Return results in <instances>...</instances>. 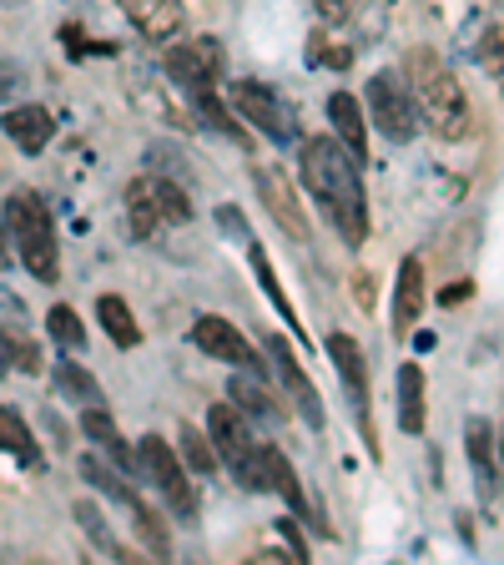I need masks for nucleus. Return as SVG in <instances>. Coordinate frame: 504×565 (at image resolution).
Listing matches in <instances>:
<instances>
[{
    "label": "nucleus",
    "mask_w": 504,
    "mask_h": 565,
    "mask_svg": "<svg viewBox=\"0 0 504 565\" xmlns=\"http://www.w3.org/2000/svg\"><path fill=\"white\" fill-rule=\"evenodd\" d=\"M82 475H86V480H92V484H96V490H101V494H111V500H117V505L127 510V515H131V510L141 505V494L131 490V484L121 480V475L111 470V465H101V459H96V455H86V459H82Z\"/></svg>",
    "instance_id": "nucleus-28"
},
{
    "label": "nucleus",
    "mask_w": 504,
    "mask_h": 565,
    "mask_svg": "<svg viewBox=\"0 0 504 565\" xmlns=\"http://www.w3.org/2000/svg\"><path fill=\"white\" fill-rule=\"evenodd\" d=\"M117 6L147 41H157V46L176 41L182 25H187V6H182V0H117Z\"/></svg>",
    "instance_id": "nucleus-12"
},
{
    "label": "nucleus",
    "mask_w": 504,
    "mask_h": 565,
    "mask_svg": "<svg viewBox=\"0 0 504 565\" xmlns=\"http://www.w3.org/2000/svg\"><path fill=\"white\" fill-rule=\"evenodd\" d=\"M464 298H474V282H449L439 294V303H464Z\"/></svg>",
    "instance_id": "nucleus-38"
},
{
    "label": "nucleus",
    "mask_w": 504,
    "mask_h": 565,
    "mask_svg": "<svg viewBox=\"0 0 504 565\" xmlns=\"http://www.w3.org/2000/svg\"><path fill=\"white\" fill-rule=\"evenodd\" d=\"M329 121H333V131H339V141L348 147L353 162H364L368 157V127H364V106H358V96L333 92L329 96Z\"/></svg>",
    "instance_id": "nucleus-20"
},
{
    "label": "nucleus",
    "mask_w": 504,
    "mask_h": 565,
    "mask_svg": "<svg viewBox=\"0 0 504 565\" xmlns=\"http://www.w3.org/2000/svg\"><path fill=\"white\" fill-rule=\"evenodd\" d=\"M404 82H409V96L419 106V127H429L439 141H459L470 137V96L459 86V76L435 56V51H409L404 61Z\"/></svg>",
    "instance_id": "nucleus-2"
},
{
    "label": "nucleus",
    "mask_w": 504,
    "mask_h": 565,
    "mask_svg": "<svg viewBox=\"0 0 504 565\" xmlns=\"http://www.w3.org/2000/svg\"><path fill=\"white\" fill-rule=\"evenodd\" d=\"M223 41L217 35H187V41H176L172 51H167V76H172L182 92H212V86L223 82Z\"/></svg>",
    "instance_id": "nucleus-9"
},
{
    "label": "nucleus",
    "mask_w": 504,
    "mask_h": 565,
    "mask_svg": "<svg viewBox=\"0 0 504 565\" xmlns=\"http://www.w3.org/2000/svg\"><path fill=\"white\" fill-rule=\"evenodd\" d=\"M127 217H131V237L152 243L162 227H187L192 223V202L182 192V182L172 177H137L127 188Z\"/></svg>",
    "instance_id": "nucleus-5"
},
{
    "label": "nucleus",
    "mask_w": 504,
    "mask_h": 565,
    "mask_svg": "<svg viewBox=\"0 0 504 565\" xmlns=\"http://www.w3.org/2000/svg\"><path fill=\"white\" fill-rule=\"evenodd\" d=\"M262 465H268V490H278L282 500L298 510V515H308V494H303V484H298L288 455H282V449H272V445H262Z\"/></svg>",
    "instance_id": "nucleus-27"
},
{
    "label": "nucleus",
    "mask_w": 504,
    "mask_h": 565,
    "mask_svg": "<svg viewBox=\"0 0 504 565\" xmlns=\"http://www.w3.org/2000/svg\"><path fill=\"white\" fill-rule=\"evenodd\" d=\"M137 470H141V480L157 484V494L172 505V515L182 520V525H192V520H197V490H192L187 470H182V455H176L162 435H141Z\"/></svg>",
    "instance_id": "nucleus-6"
},
{
    "label": "nucleus",
    "mask_w": 504,
    "mask_h": 565,
    "mask_svg": "<svg viewBox=\"0 0 504 565\" xmlns=\"http://www.w3.org/2000/svg\"><path fill=\"white\" fill-rule=\"evenodd\" d=\"M192 111L202 117V127H212V131H223L227 141H237V147H247V131H243V121L227 111V102L217 96V86L212 92H192Z\"/></svg>",
    "instance_id": "nucleus-26"
},
{
    "label": "nucleus",
    "mask_w": 504,
    "mask_h": 565,
    "mask_svg": "<svg viewBox=\"0 0 504 565\" xmlns=\"http://www.w3.org/2000/svg\"><path fill=\"white\" fill-rule=\"evenodd\" d=\"M227 399H233L237 409L247 414V419H258V424H278L282 419V409H278V399H272L268 379H262L258 369H237L233 388H227Z\"/></svg>",
    "instance_id": "nucleus-19"
},
{
    "label": "nucleus",
    "mask_w": 504,
    "mask_h": 565,
    "mask_svg": "<svg viewBox=\"0 0 504 565\" xmlns=\"http://www.w3.org/2000/svg\"><path fill=\"white\" fill-rule=\"evenodd\" d=\"M96 318H101L106 339L117 343V349H137V343H141V329H137V318H131L127 298L101 294V298H96Z\"/></svg>",
    "instance_id": "nucleus-23"
},
{
    "label": "nucleus",
    "mask_w": 504,
    "mask_h": 565,
    "mask_svg": "<svg viewBox=\"0 0 504 565\" xmlns=\"http://www.w3.org/2000/svg\"><path fill=\"white\" fill-rule=\"evenodd\" d=\"M303 147V188L308 198L323 207L339 237L348 247H364L368 237V198H364V177H358V162L348 157L339 137H308L298 141Z\"/></svg>",
    "instance_id": "nucleus-1"
},
{
    "label": "nucleus",
    "mask_w": 504,
    "mask_h": 565,
    "mask_svg": "<svg viewBox=\"0 0 504 565\" xmlns=\"http://www.w3.org/2000/svg\"><path fill=\"white\" fill-rule=\"evenodd\" d=\"M11 369H21V374H41V349H35V339L11 333Z\"/></svg>",
    "instance_id": "nucleus-35"
},
{
    "label": "nucleus",
    "mask_w": 504,
    "mask_h": 565,
    "mask_svg": "<svg viewBox=\"0 0 504 565\" xmlns=\"http://www.w3.org/2000/svg\"><path fill=\"white\" fill-rule=\"evenodd\" d=\"M0 374H11V333L0 329Z\"/></svg>",
    "instance_id": "nucleus-39"
},
{
    "label": "nucleus",
    "mask_w": 504,
    "mask_h": 565,
    "mask_svg": "<svg viewBox=\"0 0 504 565\" xmlns=\"http://www.w3.org/2000/svg\"><path fill=\"white\" fill-rule=\"evenodd\" d=\"M131 525H137L147 555H157V561H167V555H172V530H167V520L157 515L152 505H137V510H131Z\"/></svg>",
    "instance_id": "nucleus-30"
},
{
    "label": "nucleus",
    "mask_w": 504,
    "mask_h": 565,
    "mask_svg": "<svg viewBox=\"0 0 504 565\" xmlns=\"http://www.w3.org/2000/svg\"><path fill=\"white\" fill-rule=\"evenodd\" d=\"M192 343H197L207 359H223V364H233V369H258V353H253V343H247L243 333H237L227 318H217V313H202L197 318Z\"/></svg>",
    "instance_id": "nucleus-11"
},
{
    "label": "nucleus",
    "mask_w": 504,
    "mask_h": 565,
    "mask_svg": "<svg viewBox=\"0 0 504 565\" xmlns=\"http://www.w3.org/2000/svg\"><path fill=\"white\" fill-rule=\"evenodd\" d=\"M323 343H329V359H333V369H339L343 388H348L353 409L368 419V364H364V349H358V339H353V333H329Z\"/></svg>",
    "instance_id": "nucleus-15"
},
{
    "label": "nucleus",
    "mask_w": 504,
    "mask_h": 565,
    "mask_svg": "<svg viewBox=\"0 0 504 565\" xmlns=\"http://www.w3.org/2000/svg\"><path fill=\"white\" fill-rule=\"evenodd\" d=\"M46 329H51V339H56L61 349H71V353L86 349V329H82V318H76V308L56 303V308L46 313Z\"/></svg>",
    "instance_id": "nucleus-32"
},
{
    "label": "nucleus",
    "mask_w": 504,
    "mask_h": 565,
    "mask_svg": "<svg viewBox=\"0 0 504 565\" xmlns=\"http://www.w3.org/2000/svg\"><path fill=\"white\" fill-rule=\"evenodd\" d=\"M207 439L223 455V465L237 475L243 490H268V465H262V439L253 435V419L233 399H217L207 409Z\"/></svg>",
    "instance_id": "nucleus-4"
},
{
    "label": "nucleus",
    "mask_w": 504,
    "mask_h": 565,
    "mask_svg": "<svg viewBox=\"0 0 504 565\" xmlns=\"http://www.w3.org/2000/svg\"><path fill=\"white\" fill-rule=\"evenodd\" d=\"M313 11L323 15V21H333V25H343L353 11H358V0H313Z\"/></svg>",
    "instance_id": "nucleus-36"
},
{
    "label": "nucleus",
    "mask_w": 504,
    "mask_h": 565,
    "mask_svg": "<svg viewBox=\"0 0 504 565\" xmlns=\"http://www.w3.org/2000/svg\"><path fill=\"white\" fill-rule=\"evenodd\" d=\"M308 61L313 66H333V71H343L353 61V51L348 46H329V31H318L313 35V46H308Z\"/></svg>",
    "instance_id": "nucleus-34"
},
{
    "label": "nucleus",
    "mask_w": 504,
    "mask_h": 565,
    "mask_svg": "<svg viewBox=\"0 0 504 565\" xmlns=\"http://www.w3.org/2000/svg\"><path fill=\"white\" fill-rule=\"evenodd\" d=\"M464 449H470V465H474V490H480L484 505L500 500V455H494V424L490 419H470L464 429Z\"/></svg>",
    "instance_id": "nucleus-14"
},
{
    "label": "nucleus",
    "mask_w": 504,
    "mask_h": 565,
    "mask_svg": "<svg viewBox=\"0 0 504 565\" xmlns=\"http://www.w3.org/2000/svg\"><path fill=\"white\" fill-rule=\"evenodd\" d=\"M0 127H6V137H11L25 157H41L51 147V137H56V117H51L46 106H11V111L0 117Z\"/></svg>",
    "instance_id": "nucleus-17"
},
{
    "label": "nucleus",
    "mask_w": 504,
    "mask_h": 565,
    "mask_svg": "<svg viewBox=\"0 0 504 565\" xmlns=\"http://www.w3.org/2000/svg\"><path fill=\"white\" fill-rule=\"evenodd\" d=\"M11 268V233H0V273Z\"/></svg>",
    "instance_id": "nucleus-41"
},
{
    "label": "nucleus",
    "mask_w": 504,
    "mask_h": 565,
    "mask_svg": "<svg viewBox=\"0 0 504 565\" xmlns=\"http://www.w3.org/2000/svg\"><path fill=\"white\" fill-rule=\"evenodd\" d=\"M182 449H176V455H182V465H187L192 475H212L217 470V449H212V439L202 435V429H192V424H182Z\"/></svg>",
    "instance_id": "nucleus-31"
},
{
    "label": "nucleus",
    "mask_w": 504,
    "mask_h": 565,
    "mask_svg": "<svg viewBox=\"0 0 504 565\" xmlns=\"http://www.w3.org/2000/svg\"><path fill=\"white\" fill-rule=\"evenodd\" d=\"M258 192L262 202H268V212L282 223V233L293 237V243H308V217H303V198L293 192V182L278 172V167H258Z\"/></svg>",
    "instance_id": "nucleus-13"
},
{
    "label": "nucleus",
    "mask_w": 504,
    "mask_h": 565,
    "mask_svg": "<svg viewBox=\"0 0 504 565\" xmlns=\"http://www.w3.org/2000/svg\"><path fill=\"white\" fill-rule=\"evenodd\" d=\"M474 61L490 71L494 82H504V31H484L480 46H474Z\"/></svg>",
    "instance_id": "nucleus-33"
},
{
    "label": "nucleus",
    "mask_w": 504,
    "mask_h": 565,
    "mask_svg": "<svg viewBox=\"0 0 504 565\" xmlns=\"http://www.w3.org/2000/svg\"><path fill=\"white\" fill-rule=\"evenodd\" d=\"M76 525H82V535L96 545V551L106 555V561H127V545L111 535V525H106V515H101V505H92V500H76Z\"/></svg>",
    "instance_id": "nucleus-25"
},
{
    "label": "nucleus",
    "mask_w": 504,
    "mask_h": 565,
    "mask_svg": "<svg viewBox=\"0 0 504 565\" xmlns=\"http://www.w3.org/2000/svg\"><path fill=\"white\" fill-rule=\"evenodd\" d=\"M423 303H429V288H423V258H404L399 263V288H394V333L409 339L414 323L423 318Z\"/></svg>",
    "instance_id": "nucleus-16"
},
{
    "label": "nucleus",
    "mask_w": 504,
    "mask_h": 565,
    "mask_svg": "<svg viewBox=\"0 0 504 565\" xmlns=\"http://www.w3.org/2000/svg\"><path fill=\"white\" fill-rule=\"evenodd\" d=\"M6 233H11L15 253H21L25 273L35 282H56L61 258H56V223H51V207L35 198L31 188L11 192L6 198Z\"/></svg>",
    "instance_id": "nucleus-3"
},
{
    "label": "nucleus",
    "mask_w": 504,
    "mask_h": 565,
    "mask_svg": "<svg viewBox=\"0 0 504 565\" xmlns=\"http://www.w3.org/2000/svg\"><path fill=\"white\" fill-rule=\"evenodd\" d=\"M82 429H86V439L117 465V470H137V449L127 445V435H121L117 419L106 414V404H92V409L82 414Z\"/></svg>",
    "instance_id": "nucleus-18"
},
{
    "label": "nucleus",
    "mask_w": 504,
    "mask_h": 565,
    "mask_svg": "<svg viewBox=\"0 0 504 565\" xmlns=\"http://www.w3.org/2000/svg\"><path fill=\"white\" fill-rule=\"evenodd\" d=\"M233 111L253 131H262L268 141H282V147H298V141H303L293 106L282 102L272 86H262V82H233Z\"/></svg>",
    "instance_id": "nucleus-7"
},
{
    "label": "nucleus",
    "mask_w": 504,
    "mask_h": 565,
    "mask_svg": "<svg viewBox=\"0 0 504 565\" xmlns=\"http://www.w3.org/2000/svg\"><path fill=\"white\" fill-rule=\"evenodd\" d=\"M243 247H247V263H253V273H258V282H262V294L272 298V308H278V313L288 318V323H293V329H303V318L293 313V303H288V294H282V288H278V278H272V263H268V253H262V247L253 243V237H247Z\"/></svg>",
    "instance_id": "nucleus-29"
},
{
    "label": "nucleus",
    "mask_w": 504,
    "mask_h": 565,
    "mask_svg": "<svg viewBox=\"0 0 504 565\" xmlns=\"http://www.w3.org/2000/svg\"><path fill=\"white\" fill-rule=\"evenodd\" d=\"M353 278H358V282H353V288H358V298H364V303H374V282H368V273H353Z\"/></svg>",
    "instance_id": "nucleus-40"
},
{
    "label": "nucleus",
    "mask_w": 504,
    "mask_h": 565,
    "mask_svg": "<svg viewBox=\"0 0 504 565\" xmlns=\"http://www.w3.org/2000/svg\"><path fill=\"white\" fill-rule=\"evenodd\" d=\"M0 449L11 459H21L25 470H41V449H35V439H31V424L15 409H6V404H0Z\"/></svg>",
    "instance_id": "nucleus-24"
},
{
    "label": "nucleus",
    "mask_w": 504,
    "mask_h": 565,
    "mask_svg": "<svg viewBox=\"0 0 504 565\" xmlns=\"http://www.w3.org/2000/svg\"><path fill=\"white\" fill-rule=\"evenodd\" d=\"M368 117L388 141H414L419 137V106L409 96V82L399 71H378L368 76Z\"/></svg>",
    "instance_id": "nucleus-8"
},
{
    "label": "nucleus",
    "mask_w": 504,
    "mask_h": 565,
    "mask_svg": "<svg viewBox=\"0 0 504 565\" xmlns=\"http://www.w3.org/2000/svg\"><path fill=\"white\" fill-rule=\"evenodd\" d=\"M217 223H223V227H233V237H237V243H247V237H253V233H247V223H243V217H237V207H223V212H217Z\"/></svg>",
    "instance_id": "nucleus-37"
},
{
    "label": "nucleus",
    "mask_w": 504,
    "mask_h": 565,
    "mask_svg": "<svg viewBox=\"0 0 504 565\" xmlns=\"http://www.w3.org/2000/svg\"><path fill=\"white\" fill-rule=\"evenodd\" d=\"M494 455H500V480H504V429L494 435Z\"/></svg>",
    "instance_id": "nucleus-42"
},
{
    "label": "nucleus",
    "mask_w": 504,
    "mask_h": 565,
    "mask_svg": "<svg viewBox=\"0 0 504 565\" xmlns=\"http://www.w3.org/2000/svg\"><path fill=\"white\" fill-rule=\"evenodd\" d=\"M51 384H56L61 399L82 404V409H92V404H101V399H106L101 384H96V374H92V369H82L76 359H61L56 374H51Z\"/></svg>",
    "instance_id": "nucleus-22"
},
{
    "label": "nucleus",
    "mask_w": 504,
    "mask_h": 565,
    "mask_svg": "<svg viewBox=\"0 0 504 565\" xmlns=\"http://www.w3.org/2000/svg\"><path fill=\"white\" fill-rule=\"evenodd\" d=\"M429 424V404H423V369L404 364L399 369V429L404 435H423Z\"/></svg>",
    "instance_id": "nucleus-21"
},
{
    "label": "nucleus",
    "mask_w": 504,
    "mask_h": 565,
    "mask_svg": "<svg viewBox=\"0 0 504 565\" xmlns=\"http://www.w3.org/2000/svg\"><path fill=\"white\" fill-rule=\"evenodd\" d=\"M268 353H272V369H278L282 388H288V399H293L298 414L308 419V429H323V399H318L313 379H308L303 364H298V353L288 349V339H268Z\"/></svg>",
    "instance_id": "nucleus-10"
}]
</instances>
